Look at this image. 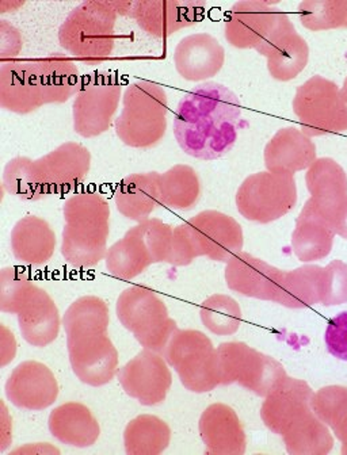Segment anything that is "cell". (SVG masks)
<instances>
[{
  "mask_svg": "<svg viewBox=\"0 0 347 455\" xmlns=\"http://www.w3.org/2000/svg\"><path fill=\"white\" fill-rule=\"evenodd\" d=\"M168 95L162 85L139 80L123 95V110L114 129L118 139L131 148L157 146L167 132Z\"/></svg>",
  "mask_w": 347,
  "mask_h": 455,
  "instance_id": "cell-5",
  "label": "cell"
},
{
  "mask_svg": "<svg viewBox=\"0 0 347 455\" xmlns=\"http://www.w3.org/2000/svg\"><path fill=\"white\" fill-rule=\"evenodd\" d=\"M217 373L220 385L239 384L261 397L287 376L278 361L243 341H228L217 347Z\"/></svg>",
  "mask_w": 347,
  "mask_h": 455,
  "instance_id": "cell-7",
  "label": "cell"
},
{
  "mask_svg": "<svg viewBox=\"0 0 347 455\" xmlns=\"http://www.w3.org/2000/svg\"><path fill=\"white\" fill-rule=\"evenodd\" d=\"M199 435L206 452L214 455H243L246 452V433L239 416L228 405H209L199 418Z\"/></svg>",
  "mask_w": 347,
  "mask_h": 455,
  "instance_id": "cell-25",
  "label": "cell"
},
{
  "mask_svg": "<svg viewBox=\"0 0 347 455\" xmlns=\"http://www.w3.org/2000/svg\"><path fill=\"white\" fill-rule=\"evenodd\" d=\"M133 2L89 0L75 7L59 28V43L82 63L98 66L116 46L118 15H131Z\"/></svg>",
  "mask_w": 347,
  "mask_h": 455,
  "instance_id": "cell-3",
  "label": "cell"
},
{
  "mask_svg": "<svg viewBox=\"0 0 347 455\" xmlns=\"http://www.w3.org/2000/svg\"><path fill=\"white\" fill-rule=\"evenodd\" d=\"M129 231L141 240L154 265L167 263L174 236V228L171 225L157 219H149L137 222L136 227L131 228Z\"/></svg>",
  "mask_w": 347,
  "mask_h": 455,
  "instance_id": "cell-41",
  "label": "cell"
},
{
  "mask_svg": "<svg viewBox=\"0 0 347 455\" xmlns=\"http://www.w3.org/2000/svg\"><path fill=\"white\" fill-rule=\"evenodd\" d=\"M49 431L54 439L72 447H92L101 436V426L92 410L80 403H66L52 411Z\"/></svg>",
  "mask_w": 347,
  "mask_h": 455,
  "instance_id": "cell-29",
  "label": "cell"
},
{
  "mask_svg": "<svg viewBox=\"0 0 347 455\" xmlns=\"http://www.w3.org/2000/svg\"><path fill=\"white\" fill-rule=\"evenodd\" d=\"M23 48V37L20 28L10 25L9 20H0V59L4 63L18 56Z\"/></svg>",
  "mask_w": 347,
  "mask_h": 455,
  "instance_id": "cell-46",
  "label": "cell"
},
{
  "mask_svg": "<svg viewBox=\"0 0 347 455\" xmlns=\"http://www.w3.org/2000/svg\"><path fill=\"white\" fill-rule=\"evenodd\" d=\"M282 12L266 2H238L225 20V40L234 48L256 49L273 32Z\"/></svg>",
  "mask_w": 347,
  "mask_h": 455,
  "instance_id": "cell-19",
  "label": "cell"
},
{
  "mask_svg": "<svg viewBox=\"0 0 347 455\" xmlns=\"http://www.w3.org/2000/svg\"><path fill=\"white\" fill-rule=\"evenodd\" d=\"M105 265L109 274L114 278L132 281L154 263L141 240L128 231L123 239L109 247Z\"/></svg>",
  "mask_w": 347,
  "mask_h": 455,
  "instance_id": "cell-34",
  "label": "cell"
},
{
  "mask_svg": "<svg viewBox=\"0 0 347 455\" xmlns=\"http://www.w3.org/2000/svg\"><path fill=\"white\" fill-rule=\"evenodd\" d=\"M312 411L330 427L342 443V454L347 455V387L330 385L313 395Z\"/></svg>",
  "mask_w": 347,
  "mask_h": 455,
  "instance_id": "cell-37",
  "label": "cell"
},
{
  "mask_svg": "<svg viewBox=\"0 0 347 455\" xmlns=\"http://www.w3.org/2000/svg\"><path fill=\"white\" fill-rule=\"evenodd\" d=\"M282 270L247 252H239L225 266L228 288L240 296L273 302Z\"/></svg>",
  "mask_w": 347,
  "mask_h": 455,
  "instance_id": "cell-24",
  "label": "cell"
},
{
  "mask_svg": "<svg viewBox=\"0 0 347 455\" xmlns=\"http://www.w3.org/2000/svg\"><path fill=\"white\" fill-rule=\"evenodd\" d=\"M163 356L168 366L177 371L181 384L190 392H212L219 387L217 348L201 331L178 330L168 341Z\"/></svg>",
  "mask_w": 347,
  "mask_h": 455,
  "instance_id": "cell-8",
  "label": "cell"
},
{
  "mask_svg": "<svg viewBox=\"0 0 347 455\" xmlns=\"http://www.w3.org/2000/svg\"><path fill=\"white\" fill-rule=\"evenodd\" d=\"M313 205L333 225L347 208V174L331 157L316 159L305 175Z\"/></svg>",
  "mask_w": 347,
  "mask_h": 455,
  "instance_id": "cell-23",
  "label": "cell"
},
{
  "mask_svg": "<svg viewBox=\"0 0 347 455\" xmlns=\"http://www.w3.org/2000/svg\"><path fill=\"white\" fill-rule=\"evenodd\" d=\"M17 353V341L14 335L2 325V366H6L14 359Z\"/></svg>",
  "mask_w": 347,
  "mask_h": 455,
  "instance_id": "cell-47",
  "label": "cell"
},
{
  "mask_svg": "<svg viewBox=\"0 0 347 455\" xmlns=\"http://www.w3.org/2000/svg\"><path fill=\"white\" fill-rule=\"evenodd\" d=\"M302 25L311 32L347 28V0H308L299 4Z\"/></svg>",
  "mask_w": 347,
  "mask_h": 455,
  "instance_id": "cell-40",
  "label": "cell"
},
{
  "mask_svg": "<svg viewBox=\"0 0 347 455\" xmlns=\"http://www.w3.org/2000/svg\"><path fill=\"white\" fill-rule=\"evenodd\" d=\"M4 185L12 196L23 201H40L48 196L36 174L35 160L30 157L17 156L7 163Z\"/></svg>",
  "mask_w": 347,
  "mask_h": 455,
  "instance_id": "cell-39",
  "label": "cell"
},
{
  "mask_svg": "<svg viewBox=\"0 0 347 455\" xmlns=\"http://www.w3.org/2000/svg\"><path fill=\"white\" fill-rule=\"evenodd\" d=\"M325 341L331 355L347 361V310L328 320Z\"/></svg>",
  "mask_w": 347,
  "mask_h": 455,
  "instance_id": "cell-45",
  "label": "cell"
},
{
  "mask_svg": "<svg viewBox=\"0 0 347 455\" xmlns=\"http://www.w3.org/2000/svg\"><path fill=\"white\" fill-rule=\"evenodd\" d=\"M199 316L206 330L219 336L234 335L242 324L240 305L225 294H214L202 302Z\"/></svg>",
  "mask_w": 347,
  "mask_h": 455,
  "instance_id": "cell-38",
  "label": "cell"
},
{
  "mask_svg": "<svg viewBox=\"0 0 347 455\" xmlns=\"http://www.w3.org/2000/svg\"><path fill=\"white\" fill-rule=\"evenodd\" d=\"M17 316L22 338L33 347L43 348L53 343L63 324L54 299L36 283L20 302Z\"/></svg>",
  "mask_w": 347,
  "mask_h": 455,
  "instance_id": "cell-21",
  "label": "cell"
},
{
  "mask_svg": "<svg viewBox=\"0 0 347 455\" xmlns=\"http://www.w3.org/2000/svg\"><path fill=\"white\" fill-rule=\"evenodd\" d=\"M110 312L108 304L97 296H83L75 299L63 316V327L69 336L108 333Z\"/></svg>",
  "mask_w": 347,
  "mask_h": 455,
  "instance_id": "cell-36",
  "label": "cell"
},
{
  "mask_svg": "<svg viewBox=\"0 0 347 455\" xmlns=\"http://www.w3.org/2000/svg\"><path fill=\"white\" fill-rule=\"evenodd\" d=\"M268 60V71L278 82L296 79L310 60V46L297 33L291 18L282 12L268 38L255 49Z\"/></svg>",
  "mask_w": 347,
  "mask_h": 455,
  "instance_id": "cell-16",
  "label": "cell"
},
{
  "mask_svg": "<svg viewBox=\"0 0 347 455\" xmlns=\"http://www.w3.org/2000/svg\"><path fill=\"white\" fill-rule=\"evenodd\" d=\"M313 390L303 379L285 377L265 397L261 418L271 433L284 435L285 431L312 411Z\"/></svg>",
  "mask_w": 347,
  "mask_h": 455,
  "instance_id": "cell-20",
  "label": "cell"
},
{
  "mask_svg": "<svg viewBox=\"0 0 347 455\" xmlns=\"http://www.w3.org/2000/svg\"><path fill=\"white\" fill-rule=\"evenodd\" d=\"M334 237L333 225L316 209L312 199H308L292 234V248L297 259L304 263L325 259L333 250Z\"/></svg>",
  "mask_w": 347,
  "mask_h": 455,
  "instance_id": "cell-27",
  "label": "cell"
},
{
  "mask_svg": "<svg viewBox=\"0 0 347 455\" xmlns=\"http://www.w3.org/2000/svg\"><path fill=\"white\" fill-rule=\"evenodd\" d=\"M61 255L75 267H95L105 260L110 235V206L97 193L75 194L63 206Z\"/></svg>",
  "mask_w": 347,
  "mask_h": 455,
  "instance_id": "cell-4",
  "label": "cell"
},
{
  "mask_svg": "<svg viewBox=\"0 0 347 455\" xmlns=\"http://www.w3.org/2000/svg\"><path fill=\"white\" fill-rule=\"evenodd\" d=\"M282 438L286 451L292 455H326L334 447L327 424L323 423L313 411L291 424Z\"/></svg>",
  "mask_w": 347,
  "mask_h": 455,
  "instance_id": "cell-32",
  "label": "cell"
},
{
  "mask_svg": "<svg viewBox=\"0 0 347 455\" xmlns=\"http://www.w3.org/2000/svg\"><path fill=\"white\" fill-rule=\"evenodd\" d=\"M163 205L177 211H190L201 198L202 186L190 165L177 164L160 175Z\"/></svg>",
  "mask_w": 347,
  "mask_h": 455,
  "instance_id": "cell-35",
  "label": "cell"
},
{
  "mask_svg": "<svg viewBox=\"0 0 347 455\" xmlns=\"http://www.w3.org/2000/svg\"><path fill=\"white\" fill-rule=\"evenodd\" d=\"M297 204L295 175L270 171L250 175L237 193V208L248 221L270 224L291 213Z\"/></svg>",
  "mask_w": 347,
  "mask_h": 455,
  "instance_id": "cell-11",
  "label": "cell"
},
{
  "mask_svg": "<svg viewBox=\"0 0 347 455\" xmlns=\"http://www.w3.org/2000/svg\"><path fill=\"white\" fill-rule=\"evenodd\" d=\"M333 228L334 231H335V235L341 236L342 239L347 240V208L344 209L341 216L335 220Z\"/></svg>",
  "mask_w": 347,
  "mask_h": 455,
  "instance_id": "cell-48",
  "label": "cell"
},
{
  "mask_svg": "<svg viewBox=\"0 0 347 455\" xmlns=\"http://www.w3.org/2000/svg\"><path fill=\"white\" fill-rule=\"evenodd\" d=\"M294 113L303 133L322 137L347 131V106L336 83L315 75L295 95Z\"/></svg>",
  "mask_w": 347,
  "mask_h": 455,
  "instance_id": "cell-9",
  "label": "cell"
},
{
  "mask_svg": "<svg viewBox=\"0 0 347 455\" xmlns=\"http://www.w3.org/2000/svg\"><path fill=\"white\" fill-rule=\"evenodd\" d=\"M341 92L342 98H343L344 103L347 106V77L344 79L343 85H342Z\"/></svg>",
  "mask_w": 347,
  "mask_h": 455,
  "instance_id": "cell-49",
  "label": "cell"
},
{
  "mask_svg": "<svg viewBox=\"0 0 347 455\" xmlns=\"http://www.w3.org/2000/svg\"><path fill=\"white\" fill-rule=\"evenodd\" d=\"M159 172H142L124 178L114 193L117 211L132 221H146L163 205Z\"/></svg>",
  "mask_w": 347,
  "mask_h": 455,
  "instance_id": "cell-28",
  "label": "cell"
},
{
  "mask_svg": "<svg viewBox=\"0 0 347 455\" xmlns=\"http://www.w3.org/2000/svg\"><path fill=\"white\" fill-rule=\"evenodd\" d=\"M69 363L77 379L90 387H103L118 371V351L108 333L67 338Z\"/></svg>",
  "mask_w": 347,
  "mask_h": 455,
  "instance_id": "cell-12",
  "label": "cell"
},
{
  "mask_svg": "<svg viewBox=\"0 0 347 455\" xmlns=\"http://www.w3.org/2000/svg\"><path fill=\"white\" fill-rule=\"evenodd\" d=\"M35 286L30 278L18 267H4L0 273V310L17 315L20 302Z\"/></svg>",
  "mask_w": 347,
  "mask_h": 455,
  "instance_id": "cell-42",
  "label": "cell"
},
{
  "mask_svg": "<svg viewBox=\"0 0 347 455\" xmlns=\"http://www.w3.org/2000/svg\"><path fill=\"white\" fill-rule=\"evenodd\" d=\"M322 273L323 267L316 265L282 271L273 302L289 309H304L320 304Z\"/></svg>",
  "mask_w": 347,
  "mask_h": 455,
  "instance_id": "cell-31",
  "label": "cell"
},
{
  "mask_svg": "<svg viewBox=\"0 0 347 455\" xmlns=\"http://www.w3.org/2000/svg\"><path fill=\"white\" fill-rule=\"evenodd\" d=\"M36 174L48 196L74 190L85 182L92 168V154L79 142H64L35 160Z\"/></svg>",
  "mask_w": 347,
  "mask_h": 455,
  "instance_id": "cell-15",
  "label": "cell"
},
{
  "mask_svg": "<svg viewBox=\"0 0 347 455\" xmlns=\"http://www.w3.org/2000/svg\"><path fill=\"white\" fill-rule=\"evenodd\" d=\"M198 256L227 263L242 252L245 236L234 217L217 211H204L186 221Z\"/></svg>",
  "mask_w": 347,
  "mask_h": 455,
  "instance_id": "cell-14",
  "label": "cell"
},
{
  "mask_svg": "<svg viewBox=\"0 0 347 455\" xmlns=\"http://www.w3.org/2000/svg\"><path fill=\"white\" fill-rule=\"evenodd\" d=\"M347 302V265L333 260L323 267L320 282V305L335 307Z\"/></svg>",
  "mask_w": 347,
  "mask_h": 455,
  "instance_id": "cell-43",
  "label": "cell"
},
{
  "mask_svg": "<svg viewBox=\"0 0 347 455\" xmlns=\"http://www.w3.org/2000/svg\"><path fill=\"white\" fill-rule=\"evenodd\" d=\"M12 255L18 262L30 266L48 263L56 251V234L46 220L26 216L14 225L10 236Z\"/></svg>",
  "mask_w": 347,
  "mask_h": 455,
  "instance_id": "cell-30",
  "label": "cell"
},
{
  "mask_svg": "<svg viewBox=\"0 0 347 455\" xmlns=\"http://www.w3.org/2000/svg\"><path fill=\"white\" fill-rule=\"evenodd\" d=\"M6 395L20 410L38 412L54 404L59 395V384L46 364L25 361L18 364L7 379Z\"/></svg>",
  "mask_w": 347,
  "mask_h": 455,
  "instance_id": "cell-18",
  "label": "cell"
},
{
  "mask_svg": "<svg viewBox=\"0 0 347 455\" xmlns=\"http://www.w3.org/2000/svg\"><path fill=\"white\" fill-rule=\"evenodd\" d=\"M197 258H199L198 252H197L188 224L183 222V224L174 228L173 244H171L167 263L175 267H183V266L193 263Z\"/></svg>",
  "mask_w": 347,
  "mask_h": 455,
  "instance_id": "cell-44",
  "label": "cell"
},
{
  "mask_svg": "<svg viewBox=\"0 0 347 455\" xmlns=\"http://www.w3.org/2000/svg\"><path fill=\"white\" fill-rule=\"evenodd\" d=\"M204 12L206 4L193 0H139L133 2L131 17L142 32L165 40L197 25Z\"/></svg>",
  "mask_w": 347,
  "mask_h": 455,
  "instance_id": "cell-17",
  "label": "cell"
},
{
  "mask_svg": "<svg viewBox=\"0 0 347 455\" xmlns=\"http://www.w3.org/2000/svg\"><path fill=\"white\" fill-rule=\"evenodd\" d=\"M243 113L227 85L206 82L186 92L174 114V136L181 149L199 160H217L234 148Z\"/></svg>",
  "mask_w": 347,
  "mask_h": 455,
  "instance_id": "cell-1",
  "label": "cell"
},
{
  "mask_svg": "<svg viewBox=\"0 0 347 455\" xmlns=\"http://www.w3.org/2000/svg\"><path fill=\"white\" fill-rule=\"evenodd\" d=\"M121 387L141 405L162 404L173 385V374L165 356L154 351H140L118 373Z\"/></svg>",
  "mask_w": 347,
  "mask_h": 455,
  "instance_id": "cell-13",
  "label": "cell"
},
{
  "mask_svg": "<svg viewBox=\"0 0 347 455\" xmlns=\"http://www.w3.org/2000/svg\"><path fill=\"white\" fill-rule=\"evenodd\" d=\"M225 63V49L208 33L182 38L174 51V66L182 79L204 82L216 76Z\"/></svg>",
  "mask_w": 347,
  "mask_h": 455,
  "instance_id": "cell-22",
  "label": "cell"
},
{
  "mask_svg": "<svg viewBox=\"0 0 347 455\" xmlns=\"http://www.w3.org/2000/svg\"><path fill=\"white\" fill-rule=\"evenodd\" d=\"M80 82L77 64L61 53L7 61L0 67V106L23 116L46 105H61L77 97Z\"/></svg>",
  "mask_w": 347,
  "mask_h": 455,
  "instance_id": "cell-2",
  "label": "cell"
},
{
  "mask_svg": "<svg viewBox=\"0 0 347 455\" xmlns=\"http://www.w3.org/2000/svg\"><path fill=\"white\" fill-rule=\"evenodd\" d=\"M171 430L163 419L140 415L126 424L124 446L129 455H159L167 449Z\"/></svg>",
  "mask_w": 347,
  "mask_h": 455,
  "instance_id": "cell-33",
  "label": "cell"
},
{
  "mask_svg": "<svg viewBox=\"0 0 347 455\" xmlns=\"http://www.w3.org/2000/svg\"><path fill=\"white\" fill-rule=\"evenodd\" d=\"M316 146L302 129L286 126L277 131L266 144L265 165L274 174L295 175L316 160Z\"/></svg>",
  "mask_w": 347,
  "mask_h": 455,
  "instance_id": "cell-26",
  "label": "cell"
},
{
  "mask_svg": "<svg viewBox=\"0 0 347 455\" xmlns=\"http://www.w3.org/2000/svg\"><path fill=\"white\" fill-rule=\"evenodd\" d=\"M123 87L120 80L106 71L82 76L72 105L74 131L85 139L101 136L116 123Z\"/></svg>",
  "mask_w": 347,
  "mask_h": 455,
  "instance_id": "cell-10",
  "label": "cell"
},
{
  "mask_svg": "<svg viewBox=\"0 0 347 455\" xmlns=\"http://www.w3.org/2000/svg\"><path fill=\"white\" fill-rule=\"evenodd\" d=\"M118 320L133 333L141 347L165 354L168 341L177 332V323L168 316L165 301L147 286H131L118 297L116 304Z\"/></svg>",
  "mask_w": 347,
  "mask_h": 455,
  "instance_id": "cell-6",
  "label": "cell"
}]
</instances>
